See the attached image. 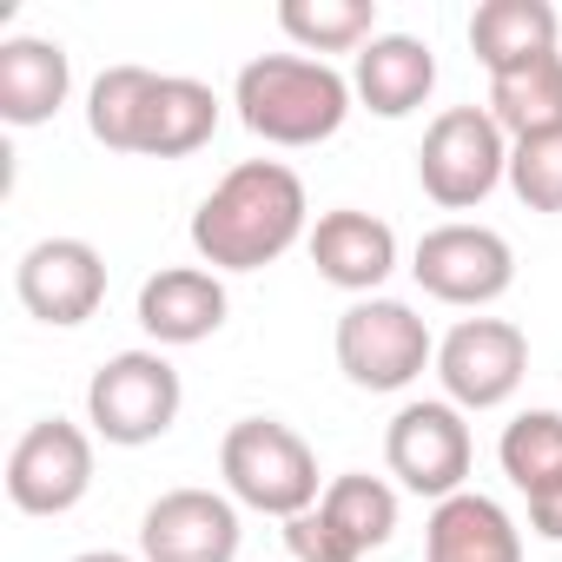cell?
I'll return each mask as SVG.
<instances>
[{"label":"cell","mask_w":562,"mask_h":562,"mask_svg":"<svg viewBox=\"0 0 562 562\" xmlns=\"http://www.w3.org/2000/svg\"><path fill=\"white\" fill-rule=\"evenodd\" d=\"M305 238H312V199L285 159L232 166L192 212V251L218 278L225 271H265Z\"/></svg>","instance_id":"1"},{"label":"cell","mask_w":562,"mask_h":562,"mask_svg":"<svg viewBox=\"0 0 562 562\" xmlns=\"http://www.w3.org/2000/svg\"><path fill=\"white\" fill-rule=\"evenodd\" d=\"M232 106H238V126L265 146H285V153H305V146H325L345 133L358 93H351V74H338L331 60H312V54H258L238 67L232 80Z\"/></svg>","instance_id":"2"},{"label":"cell","mask_w":562,"mask_h":562,"mask_svg":"<svg viewBox=\"0 0 562 562\" xmlns=\"http://www.w3.org/2000/svg\"><path fill=\"white\" fill-rule=\"evenodd\" d=\"M218 476H225V496L238 509H258V516H278V522L305 516L325 496L318 450L285 417H238L218 437Z\"/></svg>","instance_id":"3"},{"label":"cell","mask_w":562,"mask_h":562,"mask_svg":"<svg viewBox=\"0 0 562 562\" xmlns=\"http://www.w3.org/2000/svg\"><path fill=\"white\" fill-rule=\"evenodd\" d=\"M331 351H338V371L371 391V397H391V391H411L424 371H437V338L430 325L417 318V305L404 299H351L338 312V331H331Z\"/></svg>","instance_id":"4"},{"label":"cell","mask_w":562,"mask_h":562,"mask_svg":"<svg viewBox=\"0 0 562 562\" xmlns=\"http://www.w3.org/2000/svg\"><path fill=\"white\" fill-rule=\"evenodd\" d=\"M417 186L443 212H476L496 186H509V133L490 106H443L417 146Z\"/></svg>","instance_id":"5"},{"label":"cell","mask_w":562,"mask_h":562,"mask_svg":"<svg viewBox=\"0 0 562 562\" xmlns=\"http://www.w3.org/2000/svg\"><path fill=\"white\" fill-rule=\"evenodd\" d=\"M179 404H186V384L166 351H113L87 378V424L100 443H120V450L159 443L179 424Z\"/></svg>","instance_id":"6"},{"label":"cell","mask_w":562,"mask_h":562,"mask_svg":"<svg viewBox=\"0 0 562 562\" xmlns=\"http://www.w3.org/2000/svg\"><path fill=\"white\" fill-rule=\"evenodd\" d=\"M411 278L417 292L457 312H490L509 285H516V245L483 225V218H443L417 238L411 251Z\"/></svg>","instance_id":"7"},{"label":"cell","mask_w":562,"mask_h":562,"mask_svg":"<svg viewBox=\"0 0 562 562\" xmlns=\"http://www.w3.org/2000/svg\"><path fill=\"white\" fill-rule=\"evenodd\" d=\"M470 463H476V437H470V417L450 397H411L384 424V470L411 496L443 503V496L470 490Z\"/></svg>","instance_id":"8"},{"label":"cell","mask_w":562,"mask_h":562,"mask_svg":"<svg viewBox=\"0 0 562 562\" xmlns=\"http://www.w3.org/2000/svg\"><path fill=\"white\" fill-rule=\"evenodd\" d=\"M529 378V331L509 318H457L437 338V384L443 397L470 411H503Z\"/></svg>","instance_id":"9"},{"label":"cell","mask_w":562,"mask_h":562,"mask_svg":"<svg viewBox=\"0 0 562 562\" xmlns=\"http://www.w3.org/2000/svg\"><path fill=\"white\" fill-rule=\"evenodd\" d=\"M93 490V430L74 417H41L8 450V503L21 516H67Z\"/></svg>","instance_id":"10"},{"label":"cell","mask_w":562,"mask_h":562,"mask_svg":"<svg viewBox=\"0 0 562 562\" xmlns=\"http://www.w3.org/2000/svg\"><path fill=\"white\" fill-rule=\"evenodd\" d=\"M14 292H21L27 318H41L54 331H74L106 305V258H100L93 238H74V232L34 238L14 265Z\"/></svg>","instance_id":"11"},{"label":"cell","mask_w":562,"mask_h":562,"mask_svg":"<svg viewBox=\"0 0 562 562\" xmlns=\"http://www.w3.org/2000/svg\"><path fill=\"white\" fill-rule=\"evenodd\" d=\"M238 542H245V522H238V503L225 490L179 483V490L153 496L139 516L146 562H238Z\"/></svg>","instance_id":"12"},{"label":"cell","mask_w":562,"mask_h":562,"mask_svg":"<svg viewBox=\"0 0 562 562\" xmlns=\"http://www.w3.org/2000/svg\"><path fill=\"white\" fill-rule=\"evenodd\" d=\"M232 299H225V278L212 265H159L146 285H139V331L153 338V351H186V345H205L218 325H225Z\"/></svg>","instance_id":"13"},{"label":"cell","mask_w":562,"mask_h":562,"mask_svg":"<svg viewBox=\"0 0 562 562\" xmlns=\"http://www.w3.org/2000/svg\"><path fill=\"white\" fill-rule=\"evenodd\" d=\"M305 251H312V265H318L325 285H338L351 299H378V285L397 271V232L378 212H358V205L318 212Z\"/></svg>","instance_id":"14"},{"label":"cell","mask_w":562,"mask_h":562,"mask_svg":"<svg viewBox=\"0 0 562 562\" xmlns=\"http://www.w3.org/2000/svg\"><path fill=\"white\" fill-rule=\"evenodd\" d=\"M424 562H522V522L496 496L457 490V496L430 503Z\"/></svg>","instance_id":"15"},{"label":"cell","mask_w":562,"mask_h":562,"mask_svg":"<svg viewBox=\"0 0 562 562\" xmlns=\"http://www.w3.org/2000/svg\"><path fill=\"white\" fill-rule=\"evenodd\" d=\"M74 93V60L47 34H8L0 41V120L14 133L47 126Z\"/></svg>","instance_id":"16"},{"label":"cell","mask_w":562,"mask_h":562,"mask_svg":"<svg viewBox=\"0 0 562 562\" xmlns=\"http://www.w3.org/2000/svg\"><path fill=\"white\" fill-rule=\"evenodd\" d=\"M351 93L378 120H411L437 93V54H430V41H417V34H378L351 60Z\"/></svg>","instance_id":"17"},{"label":"cell","mask_w":562,"mask_h":562,"mask_svg":"<svg viewBox=\"0 0 562 562\" xmlns=\"http://www.w3.org/2000/svg\"><path fill=\"white\" fill-rule=\"evenodd\" d=\"M470 54L490 80L516 74L542 54H562V14L549 0H483L470 14Z\"/></svg>","instance_id":"18"},{"label":"cell","mask_w":562,"mask_h":562,"mask_svg":"<svg viewBox=\"0 0 562 562\" xmlns=\"http://www.w3.org/2000/svg\"><path fill=\"white\" fill-rule=\"evenodd\" d=\"M218 93L205 87V80H192V74H159V87H153V100H146V113H139V139H133V153L139 159H186V153H199L212 133H218Z\"/></svg>","instance_id":"19"},{"label":"cell","mask_w":562,"mask_h":562,"mask_svg":"<svg viewBox=\"0 0 562 562\" xmlns=\"http://www.w3.org/2000/svg\"><path fill=\"white\" fill-rule=\"evenodd\" d=\"M285 41L312 60L325 54H364L378 41V0H285L278 8Z\"/></svg>","instance_id":"20"},{"label":"cell","mask_w":562,"mask_h":562,"mask_svg":"<svg viewBox=\"0 0 562 562\" xmlns=\"http://www.w3.org/2000/svg\"><path fill=\"white\" fill-rule=\"evenodd\" d=\"M318 509H325V522H331L358 555H371V549H384V542L397 536V483H384V476H371V470L331 476L325 496H318Z\"/></svg>","instance_id":"21"},{"label":"cell","mask_w":562,"mask_h":562,"mask_svg":"<svg viewBox=\"0 0 562 562\" xmlns=\"http://www.w3.org/2000/svg\"><path fill=\"white\" fill-rule=\"evenodd\" d=\"M483 106H490V120L509 139H529V133L562 126V54H542V60H529L516 74H496Z\"/></svg>","instance_id":"22"},{"label":"cell","mask_w":562,"mask_h":562,"mask_svg":"<svg viewBox=\"0 0 562 562\" xmlns=\"http://www.w3.org/2000/svg\"><path fill=\"white\" fill-rule=\"evenodd\" d=\"M496 463L509 476V490H522V503L536 490H549L562 476V411L536 404V411H516L503 424V443H496Z\"/></svg>","instance_id":"23"},{"label":"cell","mask_w":562,"mask_h":562,"mask_svg":"<svg viewBox=\"0 0 562 562\" xmlns=\"http://www.w3.org/2000/svg\"><path fill=\"white\" fill-rule=\"evenodd\" d=\"M153 87H159L153 67H106V74L87 87V133H93L106 153H133L139 113H146Z\"/></svg>","instance_id":"24"},{"label":"cell","mask_w":562,"mask_h":562,"mask_svg":"<svg viewBox=\"0 0 562 562\" xmlns=\"http://www.w3.org/2000/svg\"><path fill=\"white\" fill-rule=\"evenodd\" d=\"M509 192L529 212H562V126L509 139Z\"/></svg>","instance_id":"25"},{"label":"cell","mask_w":562,"mask_h":562,"mask_svg":"<svg viewBox=\"0 0 562 562\" xmlns=\"http://www.w3.org/2000/svg\"><path fill=\"white\" fill-rule=\"evenodd\" d=\"M529 529H536L542 542H562V476L529 496Z\"/></svg>","instance_id":"26"},{"label":"cell","mask_w":562,"mask_h":562,"mask_svg":"<svg viewBox=\"0 0 562 562\" xmlns=\"http://www.w3.org/2000/svg\"><path fill=\"white\" fill-rule=\"evenodd\" d=\"M74 562H146V555H126V549H80Z\"/></svg>","instance_id":"27"}]
</instances>
